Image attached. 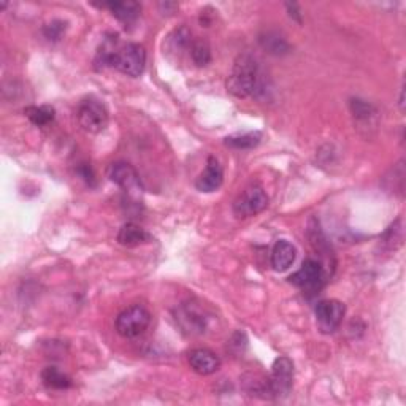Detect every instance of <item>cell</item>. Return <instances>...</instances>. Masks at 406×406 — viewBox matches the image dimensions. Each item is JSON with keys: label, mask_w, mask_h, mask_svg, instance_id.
Returning a JSON list of instances; mask_svg holds the SVG:
<instances>
[{"label": "cell", "mask_w": 406, "mask_h": 406, "mask_svg": "<svg viewBox=\"0 0 406 406\" xmlns=\"http://www.w3.org/2000/svg\"><path fill=\"white\" fill-rule=\"evenodd\" d=\"M227 91L238 99L254 97L263 91L259 64L253 56L246 53L237 57L227 80Z\"/></svg>", "instance_id": "cell-1"}, {"label": "cell", "mask_w": 406, "mask_h": 406, "mask_svg": "<svg viewBox=\"0 0 406 406\" xmlns=\"http://www.w3.org/2000/svg\"><path fill=\"white\" fill-rule=\"evenodd\" d=\"M146 66V53L145 48L140 47L137 43H127L118 47L116 53L112 59V66L116 70H119L121 73L132 78H137L141 73L145 72Z\"/></svg>", "instance_id": "cell-2"}, {"label": "cell", "mask_w": 406, "mask_h": 406, "mask_svg": "<svg viewBox=\"0 0 406 406\" xmlns=\"http://www.w3.org/2000/svg\"><path fill=\"white\" fill-rule=\"evenodd\" d=\"M173 316H175L178 327L188 337L202 335L208 327V316H206L205 309L192 300L183 301L181 305H178Z\"/></svg>", "instance_id": "cell-3"}, {"label": "cell", "mask_w": 406, "mask_h": 406, "mask_svg": "<svg viewBox=\"0 0 406 406\" xmlns=\"http://www.w3.org/2000/svg\"><path fill=\"white\" fill-rule=\"evenodd\" d=\"M151 324V314L145 306L133 305L119 313L116 318V332L124 338H137Z\"/></svg>", "instance_id": "cell-4"}, {"label": "cell", "mask_w": 406, "mask_h": 406, "mask_svg": "<svg viewBox=\"0 0 406 406\" xmlns=\"http://www.w3.org/2000/svg\"><path fill=\"white\" fill-rule=\"evenodd\" d=\"M78 122L83 131L89 133H100L108 126V112L103 103L97 99H85L78 107Z\"/></svg>", "instance_id": "cell-5"}, {"label": "cell", "mask_w": 406, "mask_h": 406, "mask_svg": "<svg viewBox=\"0 0 406 406\" xmlns=\"http://www.w3.org/2000/svg\"><path fill=\"white\" fill-rule=\"evenodd\" d=\"M326 276L327 272L322 262L308 259L304 262V265L300 267L299 272H295L289 281L294 286L300 287L305 294H316L319 292L326 285Z\"/></svg>", "instance_id": "cell-6"}, {"label": "cell", "mask_w": 406, "mask_h": 406, "mask_svg": "<svg viewBox=\"0 0 406 406\" xmlns=\"http://www.w3.org/2000/svg\"><path fill=\"white\" fill-rule=\"evenodd\" d=\"M294 364L291 359L278 357L272 365V375L268 378V394L275 398H285L292 390Z\"/></svg>", "instance_id": "cell-7"}, {"label": "cell", "mask_w": 406, "mask_h": 406, "mask_svg": "<svg viewBox=\"0 0 406 406\" xmlns=\"http://www.w3.org/2000/svg\"><path fill=\"white\" fill-rule=\"evenodd\" d=\"M268 206V197L259 186H251L234 203L237 217H251L262 213Z\"/></svg>", "instance_id": "cell-8"}, {"label": "cell", "mask_w": 406, "mask_h": 406, "mask_svg": "<svg viewBox=\"0 0 406 406\" xmlns=\"http://www.w3.org/2000/svg\"><path fill=\"white\" fill-rule=\"evenodd\" d=\"M345 313L346 308L338 300H321L314 308L316 321H318V326L324 333L337 330L341 322H343Z\"/></svg>", "instance_id": "cell-9"}, {"label": "cell", "mask_w": 406, "mask_h": 406, "mask_svg": "<svg viewBox=\"0 0 406 406\" xmlns=\"http://www.w3.org/2000/svg\"><path fill=\"white\" fill-rule=\"evenodd\" d=\"M108 178L131 196H140L143 191V184H141L137 170L127 162H114L109 165Z\"/></svg>", "instance_id": "cell-10"}, {"label": "cell", "mask_w": 406, "mask_h": 406, "mask_svg": "<svg viewBox=\"0 0 406 406\" xmlns=\"http://www.w3.org/2000/svg\"><path fill=\"white\" fill-rule=\"evenodd\" d=\"M224 181V172L222 167L219 164L216 157H208L206 160V169L201 177L197 178L196 188L201 192H215L216 189L221 188Z\"/></svg>", "instance_id": "cell-11"}, {"label": "cell", "mask_w": 406, "mask_h": 406, "mask_svg": "<svg viewBox=\"0 0 406 406\" xmlns=\"http://www.w3.org/2000/svg\"><path fill=\"white\" fill-rule=\"evenodd\" d=\"M191 369L194 370L198 375H213L219 370L221 366V359H219L215 352L210 350H194L189 352L188 356Z\"/></svg>", "instance_id": "cell-12"}, {"label": "cell", "mask_w": 406, "mask_h": 406, "mask_svg": "<svg viewBox=\"0 0 406 406\" xmlns=\"http://www.w3.org/2000/svg\"><path fill=\"white\" fill-rule=\"evenodd\" d=\"M102 6L108 8L118 21L126 25H131L137 21L141 13V5L138 2H133V0H126V2H108L103 4Z\"/></svg>", "instance_id": "cell-13"}, {"label": "cell", "mask_w": 406, "mask_h": 406, "mask_svg": "<svg viewBox=\"0 0 406 406\" xmlns=\"http://www.w3.org/2000/svg\"><path fill=\"white\" fill-rule=\"evenodd\" d=\"M295 246L286 240H280L275 243L272 249V267L276 272H286L295 261Z\"/></svg>", "instance_id": "cell-14"}, {"label": "cell", "mask_w": 406, "mask_h": 406, "mask_svg": "<svg viewBox=\"0 0 406 406\" xmlns=\"http://www.w3.org/2000/svg\"><path fill=\"white\" fill-rule=\"evenodd\" d=\"M151 240V235L133 222H127L122 225L118 234V243L122 244V246H138V244L150 243Z\"/></svg>", "instance_id": "cell-15"}, {"label": "cell", "mask_w": 406, "mask_h": 406, "mask_svg": "<svg viewBox=\"0 0 406 406\" xmlns=\"http://www.w3.org/2000/svg\"><path fill=\"white\" fill-rule=\"evenodd\" d=\"M259 43L261 47L272 56H285L291 51L287 40L282 35H280L278 32H265V34L259 37Z\"/></svg>", "instance_id": "cell-16"}, {"label": "cell", "mask_w": 406, "mask_h": 406, "mask_svg": "<svg viewBox=\"0 0 406 406\" xmlns=\"http://www.w3.org/2000/svg\"><path fill=\"white\" fill-rule=\"evenodd\" d=\"M42 379L48 389L66 390L72 388V378L62 373L59 369H56V366H47L42 373Z\"/></svg>", "instance_id": "cell-17"}, {"label": "cell", "mask_w": 406, "mask_h": 406, "mask_svg": "<svg viewBox=\"0 0 406 406\" xmlns=\"http://www.w3.org/2000/svg\"><path fill=\"white\" fill-rule=\"evenodd\" d=\"M308 238H309V243H311V246L318 251V253L324 257V259L327 261H330V257H332V248H330V244H328L327 241V238L324 235V232L321 230L319 227V224L314 221H311V224H309V229H308Z\"/></svg>", "instance_id": "cell-18"}, {"label": "cell", "mask_w": 406, "mask_h": 406, "mask_svg": "<svg viewBox=\"0 0 406 406\" xmlns=\"http://www.w3.org/2000/svg\"><path fill=\"white\" fill-rule=\"evenodd\" d=\"M24 113L38 127L48 126L49 122H53V119H54V108H51L48 105L28 107L24 109Z\"/></svg>", "instance_id": "cell-19"}, {"label": "cell", "mask_w": 406, "mask_h": 406, "mask_svg": "<svg viewBox=\"0 0 406 406\" xmlns=\"http://www.w3.org/2000/svg\"><path fill=\"white\" fill-rule=\"evenodd\" d=\"M262 133L261 132H249L244 135H238V137H229L225 138V145L234 150H253L261 143Z\"/></svg>", "instance_id": "cell-20"}, {"label": "cell", "mask_w": 406, "mask_h": 406, "mask_svg": "<svg viewBox=\"0 0 406 406\" xmlns=\"http://www.w3.org/2000/svg\"><path fill=\"white\" fill-rule=\"evenodd\" d=\"M191 56L197 67H206L211 62V48L208 42L196 40L191 44Z\"/></svg>", "instance_id": "cell-21"}, {"label": "cell", "mask_w": 406, "mask_h": 406, "mask_svg": "<svg viewBox=\"0 0 406 406\" xmlns=\"http://www.w3.org/2000/svg\"><path fill=\"white\" fill-rule=\"evenodd\" d=\"M350 108H351V113L354 118L359 121H370L373 116L376 114L375 107L362 99H351Z\"/></svg>", "instance_id": "cell-22"}, {"label": "cell", "mask_w": 406, "mask_h": 406, "mask_svg": "<svg viewBox=\"0 0 406 406\" xmlns=\"http://www.w3.org/2000/svg\"><path fill=\"white\" fill-rule=\"evenodd\" d=\"M66 28H67V23L61 21V19H54V21L44 24L43 35L47 37L49 42H57V40H61L64 32H66Z\"/></svg>", "instance_id": "cell-23"}, {"label": "cell", "mask_w": 406, "mask_h": 406, "mask_svg": "<svg viewBox=\"0 0 406 406\" xmlns=\"http://www.w3.org/2000/svg\"><path fill=\"white\" fill-rule=\"evenodd\" d=\"M172 43H173V47H175V49H184V48L191 47L192 44L191 32L186 28H179L178 30H175V34H173Z\"/></svg>", "instance_id": "cell-24"}, {"label": "cell", "mask_w": 406, "mask_h": 406, "mask_svg": "<svg viewBox=\"0 0 406 406\" xmlns=\"http://www.w3.org/2000/svg\"><path fill=\"white\" fill-rule=\"evenodd\" d=\"M76 173L78 177H81L83 181H85L88 186H95V175L89 164H80L78 169H76Z\"/></svg>", "instance_id": "cell-25"}, {"label": "cell", "mask_w": 406, "mask_h": 406, "mask_svg": "<svg viewBox=\"0 0 406 406\" xmlns=\"http://www.w3.org/2000/svg\"><path fill=\"white\" fill-rule=\"evenodd\" d=\"M286 8L289 11V16H291L292 19H295L297 23H301V13H300V6L297 4H291V2H287L286 4Z\"/></svg>", "instance_id": "cell-26"}]
</instances>
